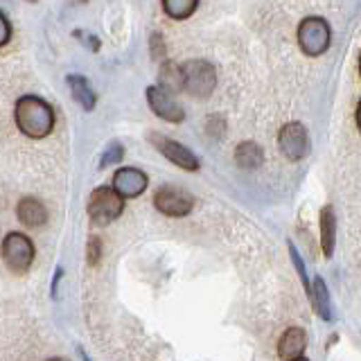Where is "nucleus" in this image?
<instances>
[{
	"mask_svg": "<svg viewBox=\"0 0 361 361\" xmlns=\"http://www.w3.org/2000/svg\"><path fill=\"white\" fill-rule=\"evenodd\" d=\"M154 206L158 212L167 214V217H185L195 208V199L185 190L165 185L154 195Z\"/></svg>",
	"mask_w": 361,
	"mask_h": 361,
	"instance_id": "0eeeda50",
	"label": "nucleus"
},
{
	"mask_svg": "<svg viewBox=\"0 0 361 361\" xmlns=\"http://www.w3.org/2000/svg\"><path fill=\"white\" fill-rule=\"evenodd\" d=\"M61 276H63V269H61V267H56V271H54V280H52V296H56V287H59Z\"/></svg>",
	"mask_w": 361,
	"mask_h": 361,
	"instance_id": "b1692460",
	"label": "nucleus"
},
{
	"mask_svg": "<svg viewBox=\"0 0 361 361\" xmlns=\"http://www.w3.org/2000/svg\"><path fill=\"white\" fill-rule=\"evenodd\" d=\"M99 257H102V242H99V237H90L88 244H86V262L90 267H97Z\"/></svg>",
	"mask_w": 361,
	"mask_h": 361,
	"instance_id": "412c9836",
	"label": "nucleus"
},
{
	"mask_svg": "<svg viewBox=\"0 0 361 361\" xmlns=\"http://www.w3.org/2000/svg\"><path fill=\"white\" fill-rule=\"evenodd\" d=\"M235 161L244 169H255L264 163V152L257 142H242L235 149Z\"/></svg>",
	"mask_w": 361,
	"mask_h": 361,
	"instance_id": "2eb2a0df",
	"label": "nucleus"
},
{
	"mask_svg": "<svg viewBox=\"0 0 361 361\" xmlns=\"http://www.w3.org/2000/svg\"><path fill=\"white\" fill-rule=\"evenodd\" d=\"M298 43L307 56H321L332 43V30L321 16H310L298 25Z\"/></svg>",
	"mask_w": 361,
	"mask_h": 361,
	"instance_id": "7ed1b4c3",
	"label": "nucleus"
},
{
	"mask_svg": "<svg viewBox=\"0 0 361 361\" xmlns=\"http://www.w3.org/2000/svg\"><path fill=\"white\" fill-rule=\"evenodd\" d=\"M152 54H154V59H163V56H165L161 34H152Z\"/></svg>",
	"mask_w": 361,
	"mask_h": 361,
	"instance_id": "5701e85b",
	"label": "nucleus"
},
{
	"mask_svg": "<svg viewBox=\"0 0 361 361\" xmlns=\"http://www.w3.org/2000/svg\"><path fill=\"white\" fill-rule=\"evenodd\" d=\"M305 348H307V334L302 327H287L278 341V355L280 359L296 361L305 357Z\"/></svg>",
	"mask_w": 361,
	"mask_h": 361,
	"instance_id": "9b49d317",
	"label": "nucleus"
},
{
	"mask_svg": "<svg viewBox=\"0 0 361 361\" xmlns=\"http://www.w3.org/2000/svg\"><path fill=\"white\" fill-rule=\"evenodd\" d=\"M124 210V199L111 188H95L88 199V214L95 224H111Z\"/></svg>",
	"mask_w": 361,
	"mask_h": 361,
	"instance_id": "39448f33",
	"label": "nucleus"
},
{
	"mask_svg": "<svg viewBox=\"0 0 361 361\" xmlns=\"http://www.w3.org/2000/svg\"><path fill=\"white\" fill-rule=\"evenodd\" d=\"M149 142L167 158V161H172L180 169H188V172H197L199 169V158L180 142L167 138L163 133H149Z\"/></svg>",
	"mask_w": 361,
	"mask_h": 361,
	"instance_id": "6e6552de",
	"label": "nucleus"
},
{
	"mask_svg": "<svg viewBox=\"0 0 361 361\" xmlns=\"http://www.w3.org/2000/svg\"><path fill=\"white\" fill-rule=\"evenodd\" d=\"M122 158H124V147L120 145V142H113L109 149L102 154V158H99V167L104 169V167H109V165H116V163H122Z\"/></svg>",
	"mask_w": 361,
	"mask_h": 361,
	"instance_id": "6ab92c4d",
	"label": "nucleus"
},
{
	"mask_svg": "<svg viewBox=\"0 0 361 361\" xmlns=\"http://www.w3.org/2000/svg\"><path fill=\"white\" fill-rule=\"evenodd\" d=\"M0 253H3L7 269L14 271V274H25L34 262V244L23 233H9L3 240Z\"/></svg>",
	"mask_w": 361,
	"mask_h": 361,
	"instance_id": "20e7f679",
	"label": "nucleus"
},
{
	"mask_svg": "<svg viewBox=\"0 0 361 361\" xmlns=\"http://www.w3.org/2000/svg\"><path fill=\"white\" fill-rule=\"evenodd\" d=\"M147 102H149L152 111L158 118H163L165 122H183L185 120V111L183 106L174 99V95L169 93L163 86H149L147 88Z\"/></svg>",
	"mask_w": 361,
	"mask_h": 361,
	"instance_id": "1a4fd4ad",
	"label": "nucleus"
},
{
	"mask_svg": "<svg viewBox=\"0 0 361 361\" xmlns=\"http://www.w3.org/2000/svg\"><path fill=\"white\" fill-rule=\"evenodd\" d=\"M278 145L280 152L285 154L289 161H302L305 156L310 154V135L305 129L302 122H287L285 127L278 133Z\"/></svg>",
	"mask_w": 361,
	"mask_h": 361,
	"instance_id": "423d86ee",
	"label": "nucleus"
},
{
	"mask_svg": "<svg viewBox=\"0 0 361 361\" xmlns=\"http://www.w3.org/2000/svg\"><path fill=\"white\" fill-rule=\"evenodd\" d=\"M16 127L27 135V138H45L54 129V111L45 99L37 95H23L14 109Z\"/></svg>",
	"mask_w": 361,
	"mask_h": 361,
	"instance_id": "f257e3e1",
	"label": "nucleus"
},
{
	"mask_svg": "<svg viewBox=\"0 0 361 361\" xmlns=\"http://www.w3.org/2000/svg\"><path fill=\"white\" fill-rule=\"evenodd\" d=\"M16 214H18L20 224L30 226V228H37V226H43L45 221H48V210H45L43 203L34 197H23L18 201Z\"/></svg>",
	"mask_w": 361,
	"mask_h": 361,
	"instance_id": "f8f14e48",
	"label": "nucleus"
},
{
	"mask_svg": "<svg viewBox=\"0 0 361 361\" xmlns=\"http://www.w3.org/2000/svg\"><path fill=\"white\" fill-rule=\"evenodd\" d=\"M11 39V25H9V20L5 18V14L0 11V48Z\"/></svg>",
	"mask_w": 361,
	"mask_h": 361,
	"instance_id": "4be33fe9",
	"label": "nucleus"
},
{
	"mask_svg": "<svg viewBox=\"0 0 361 361\" xmlns=\"http://www.w3.org/2000/svg\"><path fill=\"white\" fill-rule=\"evenodd\" d=\"M183 71V90L190 93L192 97L206 99L212 95L214 86H217V73L214 66L203 61V59H192L180 66Z\"/></svg>",
	"mask_w": 361,
	"mask_h": 361,
	"instance_id": "f03ea898",
	"label": "nucleus"
},
{
	"mask_svg": "<svg viewBox=\"0 0 361 361\" xmlns=\"http://www.w3.org/2000/svg\"><path fill=\"white\" fill-rule=\"evenodd\" d=\"M336 244V217L332 206H323L321 210V248L327 257H332Z\"/></svg>",
	"mask_w": 361,
	"mask_h": 361,
	"instance_id": "4468645a",
	"label": "nucleus"
},
{
	"mask_svg": "<svg viewBox=\"0 0 361 361\" xmlns=\"http://www.w3.org/2000/svg\"><path fill=\"white\" fill-rule=\"evenodd\" d=\"M77 3H86V0H77Z\"/></svg>",
	"mask_w": 361,
	"mask_h": 361,
	"instance_id": "a878e982",
	"label": "nucleus"
},
{
	"mask_svg": "<svg viewBox=\"0 0 361 361\" xmlns=\"http://www.w3.org/2000/svg\"><path fill=\"white\" fill-rule=\"evenodd\" d=\"M310 300L314 305L316 314L321 316L323 321H332V307H330V293H327V285L316 278L314 285H312V291H310Z\"/></svg>",
	"mask_w": 361,
	"mask_h": 361,
	"instance_id": "dca6fc26",
	"label": "nucleus"
},
{
	"mask_svg": "<svg viewBox=\"0 0 361 361\" xmlns=\"http://www.w3.org/2000/svg\"><path fill=\"white\" fill-rule=\"evenodd\" d=\"M359 71H361V59H359Z\"/></svg>",
	"mask_w": 361,
	"mask_h": 361,
	"instance_id": "bb28decb",
	"label": "nucleus"
},
{
	"mask_svg": "<svg viewBox=\"0 0 361 361\" xmlns=\"http://www.w3.org/2000/svg\"><path fill=\"white\" fill-rule=\"evenodd\" d=\"M199 0H163V9L169 18L185 20L197 11Z\"/></svg>",
	"mask_w": 361,
	"mask_h": 361,
	"instance_id": "a211bd4d",
	"label": "nucleus"
},
{
	"mask_svg": "<svg viewBox=\"0 0 361 361\" xmlns=\"http://www.w3.org/2000/svg\"><path fill=\"white\" fill-rule=\"evenodd\" d=\"M357 127L361 131V102H359V106H357Z\"/></svg>",
	"mask_w": 361,
	"mask_h": 361,
	"instance_id": "393cba45",
	"label": "nucleus"
},
{
	"mask_svg": "<svg viewBox=\"0 0 361 361\" xmlns=\"http://www.w3.org/2000/svg\"><path fill=\"white\" fill-rule=\"evenodd\" d=\"M289 255H291V262L296 264V271H298V276L302 280V285H305V291H307V296H310V291H312V285H310V278H307V271H305V264H302V259L296 251V246H293L289 242Z\"/></svg>",
	"mask_w": 361,
	"mask_h": 361,
	"instance_id": "aec40b11",
	"label": "nucleus"
},
{
	"mask_svg": "<svg viewBox=\"0 0 361 361\" xmlns=\"http://www.w3.org/2000/svg\"><path fill=\"white\" fill-rule=\"evenodd\" d=\"M68 88H71V93L75 97V102L79 106H82L84 111H93L95 104H97V95L93 86L88 84V79L82 77V75H68Z\"/></svg>",
	"mask_w": 361,
	"mask_h": 361,
	"instance_id": "ddd939ff",
	"label": "nucleus"
},
{
	"mask_svg": "<svg viewBox=\"0 0 361 361\" xmlns=\"http://www.w3.org/2000/svg\"><path fill=\"white\" fill-rule=\"evenodd\" d=\"M147 183H149L147 174L135 167H120L118 172L113 174V190H116L122 199L140 197L147 190Z\"/></svg>",
	"mask_w": 361,
	"mask_h": 361,
	"instance_id": "9d476101",
	"label": "nucleus"
},
{
	"mask_svg": "<svg viewBox=\"0 0 361 361\" xmlns=\"http://www.w3.org/2000/svg\"><path fill=\"white\" fill-rule=\"evenodd\" d=\"M158 86L167 88L169 93H180L183 90V71L174 61H165L161 68V77H158Z\"/></svg>",
	"mask_w": 361,
	"mask_h": 361,
	"instance_id": "f3484780",
	"label": "nucleus"
}]
</instances>
